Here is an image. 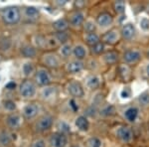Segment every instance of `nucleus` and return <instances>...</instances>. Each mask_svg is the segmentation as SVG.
<instances>
[{"instance_id": "obj_1", "label": "nucleus", "mask_w": 149, "mask_h": 147, "mask_svg": "<svg viewBox=\"0 0 149 147\" xmlns=\"http://www.w3.org/2000/svg\"><path fill=\"white\" fill-rule=\"evenodd\" d=\"M0 18L7 26H13L20 22L22 18L21 9L17 6L4 7L0 10Z\"/></svg>"}, {"instance_id": "obj_37", "label": "nucleus", "mask_w": 149, "mask_h": 147, "mask_svg": "<svg viewBox=\"0 0 149 147\" xmlns=\"http://www.w3.org/2000/svg\"><path fill=\"white\" fill-rule=\"evenodd\" d=\"M12 47V40L9 38H2L0 39V50L3 52L9 51Z\"/></svg>"}, {"instance_id": "obj_15", "label": "nucleus", "mask_w": 149, "mask_h": 147, "mask_svg": "<svg viewBox=\"0 0 149 147\" xmlns=\"http://www.w3.org/2000/svg\"><path fill=\"white\" fill-rule=\"evenodd\" d=\"M123 61L125 62L126 65L128 64H136L140 61L141 59V53L138 50L135 49H130L127 50L123 53V57H122Z\"/></svg>"}, {"instance_id": "obj_39", "label": "nucleus", "mask_w": 149, "mask_h": 147, "mask_svg": "<svg viewBox=\"0 0 149 147\" xmlns=\"http://www.w3.org/2000/svg\"><path fill=\"white\" fill-rule=\"evenodd\" d=\"M55 36L58 39V41L60 42V44L63 45L65 43H68L69 42V38L70 36L68 34V32H58V33H55Z\"/></svg>"}, {"instance_id": "obj_10", "label": "nucleus", "mask_w": 149, "mask_h": 147, "mask_svg": "<svg viewBox=\"0 0 149 147\" xmlns=\"http://www.w3.org/2000/svg\"><path fill=\"white\" fill-rule=\"evenodd\" d=\"M121 38L120 32H119L117 29H111V30L107 31V33H104L102 38H100V41L103 43V44H107V45H115L116 43L119 42Z\"/></svg>"}, {"instance_id": "obj_16", "label": "nucleus", "mask_w": 149, "mask_h": 147, "mask_svg": "<svg viewBox=\"0 0 149 147\" xmlns=\"http://www.w3.org/2000/svg\"><path fill=\"white\" fill-rule=\"evenodd\" d=\"M22 17L29 21H36L40 17V10L34 6H25L22 9Z\"/></svg>"}, {"instance_id": "obj_6", "label": "nucleus", "mask_w": 149, "mask_h": 147, "mask_svg": "<svg viewBox=\"0 0 149 147\" xmlns=\"http://www.w3.org/2000/svg\"><path fill=\"white\" fill-rule=\"evenodd\" d=\"M66 91L73 98H81L85 95V91L80 82L76 79H72L67 83Z\"/></svg>"}, {"instance_id": "obj_47", "label": "nucleus", "mask_w": 149, "mask_h": 147, "mask_svg": "<svg viewBox=\"0 0 149 147\" xmlns=\"http://www.w3.org/2000/svg\"><path fill=\"white\" fill-rule=\"evenodd\" d=\"M74 8H76V10H81V9L86 6V2L83 1V0H80V1H74Z\"/></svg>"}, {"instance_id": "obj_45", "label": "nucleus", "mask_w": 149, "mask_h": 147, "mask_svg": "<svg viewBox=\"0 0 149 147\" xmlns=\"http://www.w3.org/2000/svg\"><path fill=\"white\" fill-rule=\"evenodd\" d=\"M69 107L74 112H77L79 110V105L77 103L76 100H74V98H72V100H69Z\"/></svg>"}, {"instance_id": "obj_27", "label": "nucleus", "mask_w": 149, "mask_h": 147, "mask_svg": "<svg viewBox=\"0 0 149 147\" xmlns=\"http://www.w3.org/2000/svg\"><path fill=\"white\" fill-rule=\"evenodd\" d=\"M74 124H76L77 128L80 131L86 132L90 129V121H88V119L86 118L85 115H80V116L77 117Z\"/></svg>"}, {"instance_id": "obj_22", "label": "nucleus", "mask_w": 149, "mask_h": 147, "mask_svg": "<svg viewBox=\"0 0 149 147\" xmlns=\"http://www.w3.org/2000/svg\"><path fill=\"white\" fill-rule=\"evenodd\" d=\"M60 46V42L58 41L55 34L52 35H47L46 36V43H45V50L47 52H51L52 50L54 49H59Z\"/></svg>"}, {"instance_id": "obj_24", "label": "nucleus", "mask_w": 149, "mask_h": 147, "mask_svg": "<svg viewBox=\"0 0 149 147\" xmlns=\"http://www.w3.org/2000/svg\"><path fill=\"white\" fill-rule=\"evenodd\" d=\"M100 84H102L100 78L98 76H97V75H90V76L86 79V86L92 91L100 88Z\"/></svg>"}, {"instance_id": "obj_19", "label": "nucleus", "mask_w": 149, "mask_h": 147, "mask_svg": "<svg viewBox=\"0 0 149 147\" xmlns=\"http://www.w3.org/2000/svg\"><path fill=\"white\" fill-rule=\"evenodd\" d=\"M135 27H134L133 24L131 23H127V24H124L121 28V31H120V35H121V38L124 40H131L132 38L134 37L135 35Z\"/></svg>"}, {"instance_id": "obj_17", "label": "nucleus", "mask_w": 149, "mask_h": 147, "mask_svg": "<svg viewBox=\"0 0 149 147\" xmlns=\"http://www.w3.org/2000/svg\"><path fill=\"white\" fill-rule=\"evenodd\" d=\"M95 22L100 27H107V26L111 25L112 22H113V17L109 12H102L97 15Z\"/></svg>"}, {"instance_id": "obj_13", "label": "nucleus", "mask_w": 149, "mask_h": 147, "mask_svg": "<svg viewBox=\"0 0 149 147\" xmlns=\"http://www.w3.org/2000/svg\"><path fill=\"white\" fill-rule=\"evenodd\" d=\"M84 69H85V64L83 61H79V60L70 61L65 65V71L68 74L72 75L81 73Z\"/></svg>"}, {"instance_id": "obj_12", "label": "nucleus", "mask_w": 149, "mask_h": 147, "mask_svg": "<svg viewBox=\"0 0 149 147\" xmlns=\"http://www.w3.org/2000/svg\"><path fill=\"white\" fill-rule=\"evenodd\" d=\"M116 136L122 142H130L133 138V132L127 125H120L116 129Z\"/></svg>"}, {"instance_id": "obj_14", "label": "nucleus", "mask_w": 149, "mask_h": 147, "mask_svg": "<svg viewBox=\"0 0 149 147\" xmlns=\"http://www.w3.org/2000/svg\"><path fill=\"white\" fill-rule=\"evenodd\" d=\"M58 95V90L56 86H47L44 88H41L40 91V98L46 102H51L54 100Z\"/></svg>"}, {"instance_id": "obj_25", "label": "nucleus", "mask_w": 149, "mask_h": 147, "mask_svg": "<svg viewBox=\"0 0 149 147\" xmlns=\"http://www.w3.org/2000/svg\"><path fill=\"white\" fill-rule=\"evenodd\" d=\"M73 47L74 46L70 42L65 43V44L60 46L59 50H58V54L60 55L62 59H69L73 55Z\"/></svg>"}, {"instance_id": "obj_32", "label": "nucleus", "mask_w": 149, "mask_h": 147, "mask_svg": "<svg viewBox=\"0 0 149 147\" xmlns=\"http://www.w3.org/2000/svg\"><path fill=\"white\" fill-rule=\"evenodd\" d=\"M45 43H46V36L43 35H35L32 38V45L36 49L45 50Z\"/></svg>"}, {"instance_id": "obj_21", "label": "nucleus", "mask_w": 149, "mask_h": 147, "mask_svg": "<svg viewBox=\"0 0 149 147\" xmlns=\"http://www.w3.org/2000/svg\"><path fill=\"white\" fill-rule=\"evenodd\" d=\"M36 69L34 64L32 62L28 61L25 62L21 67V73H22L23 77L25 79H30L31 77H34V75L36 73Z\"/></svg>"}, {"instance_id": "obj_28", "label": "nucleus", "mask_w": 149, "mask_h": 147, "mask_svg": "<svg viewBox=\"0 0 149 147\" xmlns=\"http://www.w3.org/2000/svg\"><path fill=\"white\" fill-rule=\"evenodd\" d=\"M73 55L76 58V60L83 61L86 57V49L85 46L81 44H77L73 47Z\"/></svg>"}, {"instance_id": "obj_20", "label": "nucleus", "mask_w": 149, "mask_h": 147, "mask_svg": "<svg viewBox=\"0 0 149 147\" xmlns=\"http://www.w3.org/2000/svg\"><path fill=\"white\" fill-rule=\"evenodd\" d=\"M13 143L12 133L7 129L0 130V147H9Z\"/></svg>"}, {"instance_id": "obj_34", "label": "nucleus", "mask_w": 149, "mask_h": 147, "mask_svg": "<svg viewBox=\"0 0 149 147\" xmlns=\"http://www.w3.org/2000/svg\"><path fill=\"white\" fill-rule=\"evenodd\" d=\"M84 31L86 33H95V29H97V22L93 20H86L83 25Z\"/></svg>"}, {"instance_id": "obj_29", "label": "nucleus", "mask_w": 149, "mask_h": 147, "mask_svg": "<svg viewBox=\"0 0 149 147\" xmlns=\"http://www.w3.org/2000/svg\"><path fill=\"white\" fill-rule=\"evenodd\" d=\"M138 114H139V109L136 107H129L124 111V117L129 122L135 121L138 117Z\"/></svg>"}, {"instance_id": "obj_18", "label": "nucleus", "mask_w": 149, "mask_h": 147, "mask_svg": "<svg viewBox=\"0 0 149 147\" xmlns=\"http://www.w3.org/2000/svg\"><path fill=\"white\" fill-rule=\"evenodd\" d=\"M37 49L32 44H26L23 45L20 48V54L23 58L26 59H34L37 56Z\"/></svg>"}, {"instance_id": "obj_9", "label": "nucleus", "mask_w": 149, "mask_h": 147, "mask_svg": "<svg viewBox=\"0 0 149 147\" xmlns=\"http://www.w3.org/2000/svg\"><path fill=\"white\" fill-rule=\"evenodd\" d=\"M22 120H23L22 115L16 112H12V113H9L5 117V124L9 129L16 130L21 127V125H22Z\"/></svg>"}, {"instance_id": "obj_38", "label": "nucleus", "mask_w": 149, "mask_h": 147, "mask_svg": "<svg viewBox=\"0 0 149 147\" xmlns=\"http://www.w3.org/2000/svg\"><path fill=\"white\" fill-rule=\"evenodd\" d=\"M91 51H92V53L93 55L102 54V53L104 52V44L100 41V43H97V44H95V46L91 47Z\"/></svg>"}, {"instance_id": "obj_26", "label": "nucleus", "mask_w": 149, "mask_h": 147, "mask_svg": "<svg viewBox=\"0 0 149 147\" xmlns=\"http://www.w3.org/2000/svg\"><path fill=\"white\" fill-rule=\"evenodd\" d=\"M52 27L55 31H56V33L66 32L70 27V24L66 18H61V19H58V20H56L55 22H53Z\"/></svg>"}, {"instance_id": "obj_51", "label": "nucleus", "mask_w": 149, "mask_h": 147, "mask_svg": "<svg viewBox=\"0 0 149 147\" xmlns=\"http://www.w3.org/2000/svg\"><path fill=\"white\" fill-rule=\"evenodd\" d=\"M147 55H148V58H149V50H148V53H147Z\"/></svg>"}, {"instance_id": "obj_11", "label": "nucleus", "mask_w": 149, "mask_h": 147, "mask_svg": "<svg viewBox=\"0 0 149 147\" xmlns=\"http://www.w3.org/2000/svg\"><path fill=\"white\" fill-rule=\"evenodd\" d=\"M69 143L68 135L62 132H55L50 137V144L52 147H67Z\"/></svg>"}, {"instance_id": "obj_33", "label": "nucleus", "mask_w": 149, "mask_h": 147, "mask_svg": "<svg viewBox=\"0 0 149 147\" xmlns=\"http://www.w3.org/2000/svg\"><path fill=\"white\" fill-rule=\"evenodd\" d=\"M2 107H3V109L5 110V111L10 112V113L14 112L17 109L16 103L11 100H4V102H2Z\"/></svg>"}, {"instance_id": "obj_4", "label": "nucleus", "mask_w": 149, "mask_h": 147, "mask_svg": "<svg viewBox=\"0 0 149 147\" xmlns=\"http://www.w3.org/2000/svg\"><path fill=\"white\" fill-rule=\"evenodd\" d=\"M34 82L37 86L44 88V86H50L53 82L52 75L50 71L44 67H38L36 69V73L34 75Z\"/></svg>"}, {"instance_id": "obj_5", "label": "nucleus", "mask_w": 149, "mask_h": 147, "mask_svg": "<svg viewBox=\"0 0 149 147\" xmlns=\"http://www.w3.org/2000/svg\"><path fill=\"white\" fill-rule=\"evenodd\" d=\"M53 124H54V117L50 114H44L35 121L34 130L36 132L43 133L51 129Z\"/></svg>"}, {"instance_id": "obj_44", "label": "nucleus", "mask_w": 149, "mask_h": 147, "mask_svg": "<svg viewBox=\"0 0 149 147\" xmlns=\"http://www.w3.org/2000/svg\"><path fill=\"white\" fill-rule=\"evenodd\" d=\"M139 25H140V28L142 29L143 31H148L149 30V19L147 18H141L140 22H139Z\"/></svg>"}, {"instance_id": "obj_30", "label": "nucleus", "mask_w": 149, "mask_h": 147, "mask_svg": "<svg viewBox=\"0 0 149 147\" xmlns=\"http://www.w3.org/2000/svg\"><path fill=\"white\" fill-rule=\"evenodd\" d=\"M84 41H85L86 44H88V46L93 47L95 44L100 42V38L97 33H86L84 35Z\"/></svg>"}, {"instance_id": "obj_41", "label": "nucleus", "mask_w": 149, "mask_h": 147, "mask_svg": "<svg viewBox=\"0 0 149 147\" xmlns=\"http://www.w3.org/2000/svg\"><path fill=\"white\" fill-rule=\"evenodd\" d=\"M125 2L124 1H115L113 3V8L114 11L117 14H123L125 11Z\"/></svg>"}, {"instance_id": "obj_40", "label": "nucleus", "mask_w": 149, "mask_h": 147, "mask_svg": "<svg viewBox=\"0 0 149 147\" xmlns=\"http://www.w3.org/2000/svg\"><path fill=\"white\" fill-rule=\"evenodd\" d=\"M58 129H59V132H62V133H65L68 135L69 132H71V126L67 123L64 120H61V121L58 123Z\"/></svg>"}, {"instance_id": "obj_36", "label": "nucleus", "mask_w": 149, "mask_h": 147, "mask_svg": "<svg viewBox=\"0 0 149 147\" xmlns=\"http://www.w3.org/2000/svg\"><path fill=\"white\" fill-rule=\"evenodd\" d=\"M137 100L141 107H149V91H143V93L138 96Z\"/></svg>"}, {"instance_id": "obj_8", "label": "nucleus", "mask_w": 149, "mask_h": 147, "mask_svg": "<svg viewBox=\"0 0 149 147\" xmlns=\"http://www.w3.org/2000/svg\"><path fill=\"white\" fill-rule=\"evenodd\" d=\"M40 112V105L36 102L26 105L22 109V117L26 120H32L37 117Z\"/></svg>"}, {"instance_id": "obj_35", "label": "nucleus", "mask_w": 149, "mask_h": 147, "mask_svg": "<svg viewBox=\"0 0 149 147\" xmlns=\"http://www.w3.org/2000/svg\"><path fill=\"white\" fill-rule=\"evenodd\" d=\"M100 113L102 116H111V115L115 114V108L113 105H104V107L100 109Z\"/></svg>"}, {"instance_id": "obj_50", "label": "nucleus", "mask_w": 149, "mask_h": 147, "mask_svg": "<svg viewBox=\"0 0 149 147\" xmlns=\"http://www.w3.org/2000/svg\"><path fill=\"white\" fill-rule=\"evenodd\" d=\"M146 73H147V75L149 76V64L146 66Z\"/></svg>"}, {"instance_id": "obj_42", "label": "nucleus", "mask_w": 149, "mask_h": 147, "mask_svg": "<svg viewBox=\"0 0 149 147\" xmlns=\"http://www.w3.org/2000/svg\"><path fill=\"white\" fill-rule=\"evenodd\" d=\"M86 146L88 147H102V141L97 137H91L86 141Z\"/></svg>"}, {"instance_id": "obj_23", "label": "nucleus", "mask_w": 149, "mask_h": 147, "mask_svg": "<svg viewBox=\"0 0 149 147\" xmlns=\"http://www.w3.org/2000/svg\"><path fill=\"white\" fill-rule=\"evenodd\" d=\"M118 76L123 82H128L130 81L131 77H132V74H131V69L128 65L126 64H121L118 66Z\"/></svg>"}, {"instance_id": "obj_48", "label": "nucleus", "mask_w": 149, "mask_h": 147, "mask_svg": "<svg viewBox=\"0 0 149 147\" xmlns=\"http://www.w3.org/2000/svg\"><path fill=\"white\" fill-rule=\"evenodd\" d=\"M5 88L7 90H14V88H16V84L14 83V82H9V83L5 86Z\"/></svg>"}, {"instance_id": "obj_2", "label": "nucleus", "mask_w": 149, "mask_h": 147, "mask_svg": "<svg viewBox=\"0 0 149 147\" xmlns=\"http://www.w3.org/2000/svg\"><path fill=\"white\" fill-rule=\"evenodd\" d=\"M18 95L23 100H30L37 95V85L34 81L25 79L18 86Z\"/></svg>"}, {"instance_id": "obj_7", "label": "nucleus", "mask_w": 149, "mask_h": 147, "mask_svg": "<svg viewBox=\"0 0 149 147\" xmlns=\"http://www.w3.org/2000/svg\"><path fill=\"white\" fill-rule=\"evenodd\" d=\"M85 13L81 10H74L72 12H70L68 15V22L70 24V26L74 28H79L81 27L85 23Z\"/></svg>"}, {"instance_id": "obj_3", "label": "nucleus", "mask_w": 149, "mask_h": 147, "mask_svg": "<svg viewBox=\"0 0 149 147\" xmlns=\"http://www.w3.org/2000/svg\"><path fill=\"white\" fill-rule=\"evenodd\" d=\"M41 64L46 69H58L62 66V58L58 53L46 52L41 56Z\"/></svg>"}, {"instance_id": "obj_49", "label": "nucleus", "mask_w": 149, "mask_h": 147, "mask_svg": "<svg viewBox=\"0 0 149 147\" xmlns=\"http://www.w3.org/2000/svg\"><path fill=\"white\" fill-rule=\"evenodd\" d=\"M56 3H57V4H59L60 6H63L64 4H66V3H67V1H63V2H61V1H56Z\"/></svg>"}, {"instance_id": "obj_46", "label": "nucleus", "mask_w": 149, "mask_h": 147, "mask_svg": "<svg viewBox=\"0 0 149 147\" xmlns=\"http://www.w3.org/2000/svg\"><path fill=\"white\" fill-rule=\"evenodd\" d=\"M121 98H128L129 96L131 95V91L129 88H124L123 90L121 91V93H120Z\"/></svg>"}, {"instance_id": "obj_31", "label": "nucleus", "mask_w": 149, "mask_h": 147, "mask_svg": "<svg viewBox=\"0 0 149 147\" xmlns=\"http://www.w3.org/2000/svg\"><path fill=\"white\" fill-rule=\"evenodd\" d=\"M103 60L105 64L107 65H114L118 61V53L115 51H109L103 54Z\"/></svg>"}, {"instance_id": "obj_43", "label": "nucleus", "mask_w": 149, "mask_h": 147, "mask_svg": "<svg viewBox=\"0 0 149 147\" xmlns=\"http://www.w3.org/2000/svg\"><path fill=\"white\" fill-rule=\"evenodd\" d=\"M30 147H47V142L44 138H37L32 142Z\"/></svg>"}]
</instances>
